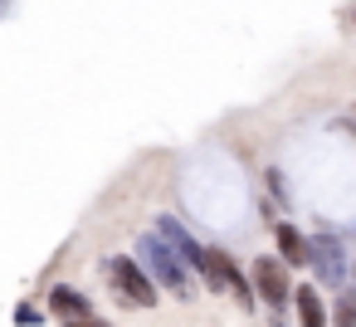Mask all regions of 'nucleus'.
<instances>
[{"instance_id": "f257e3e1", "label": "nucleus", "mask_w": 356, "mask_h": 327, "mask_svg": "<svg viewBox=\"0 0 356 327\" xmlns=\"http://www.w3.org/2000/svg\"><path fill=\"white\" fill-rule=\"evenodd\" d=\"M137 264H147V273L161 283V288H171L176 298H191V278H186V259L181 254H171V244L161 239V234H142L137 239Z\"/></svg>"}, {"instance_id": "f03ea898", "label": "nucleus", "mask_w": 356, "mask_h": 327, "mask_svg": "<svg viewBox=\"0 0 356 327\" xmlns=\"http://www.w3.org/2000/svg\"><path fill=\"white\" fill-rule=\"evenodd\" d=\"M103 273H108V283L132 303V308H156V278L137 264V259H127V254H113V259H103Z\"/></svg>"}, {"instance_id": "7ed1b4c3", "label": "nucleus", "mask_w": 356, "mask_h": 327, "mask_svg": "<svg viewBox=\"0 0 356 327\" xmlns=\"http://www.w3.org/2000/svg\"><path fill=\"white\" fill-rule=\"evenodd\" d=\"M249 283H254V293H259V303L264 308H283V303H293V283H288V264L283 259H254V269H249Z\"/></svg>"}, {"instance_id": "20e7f679", "label": "nucleus", "mask_w": 356, "mask_h": 327, "mask_svg": "<svg viewBox=\"0 0 356 327\" xmlns=\"http://www.w3.org/2000/svg\"><path fill=\"white\" fill-rule=\"evenodd\" d=\"M49 312H54V317H64V322L74 327V322H88V317H93V303H88L79 288L59 283V288H49Z\"/></svg>"}, {"instance_id": "39448f33", "label": "nucleus", "mask_w": 356, "mask_h": 327, "mask_svg": "<svg viewBox=\"0 0 356 327\" xmlns=\"http://www.w3.org/2000/svg\"><path fill=\"white\" fill-rule=\"evenodd\" d=\"M273 239H278V259L288 264V269H302L307 259H312V244H307V234L298 230V225H273Z\"/></svg>"}, {"instance_id": "423d86ee", "label": "nucleus", "mask_w": 356, "mask_h": 327, "mask_svg": "<svg viewBox=\"0 0 356 327\" xmlns=\"http://www.w3.org/2000/svg\"><path fill=\"white\" fill-rule=\"evenodd\" d=\"M156 234H161L166 244H176V254H181V259H186L191 269H200V259H205V249H200V244H195V239H191V234H186V230H181L176 220H161V230H156Z\"/></svg>"}, {"instance_id": "0eeeda50", "label": "nucleus", "mask_w": 356, "mask_h": 327, "mask_svg": "<svg viewBox=\"0 0 356 327\" xmlns=\"http://www.w3.org/2000/svg\"><path fill=\"white\" fill-rule=\"evenodd\" d=\"M293 308H298V322H302V327H327V308H322V298H317L312 283H302V288L293 293Z\"/></svg>"}, {"instance_id": "6e6552de", "label": "nucleus", "mask_w": 356, "mask_h": 327, "mask_svg": "<svg viewBox=\"0 0 356 327\" xmlns=\"http://www.w3.org/2000/svg\"><path fill=\"white\" fill-rule=\"evenodd\" d=\"M332 322H337V327H356V293H341V303H337Z\"/></svg>"}, {"instance_id": "1a4fd4ad", "label": "nucleus", "mask_w": 356, "mask_h": 327, "mask_svg": "<svg viewBox=\"0 0 356 327\" xmlns=\"http://www.w3.org/2000/svg\"><path fill=\"white\" fill-rule=\"evenodd\" d=\"M40 317H44L40 308H20V312H15V322H20V327H30V322H40Z\"/></svg>"}, {"instance_id": "9d476101", "label": "nucleus", "mask_w": 356, "mask_h": 327, "mask_svg": "<svg viewBox=\"0 0 356 327\" xmlns=\"http://www.w3.org/2000/svg\"><path fill=\"white\" fill-rule=\"evenodd\" d=\"M74 327H108V322H98V317H88V322H74Z\"/></svg>"}]
</instances>
